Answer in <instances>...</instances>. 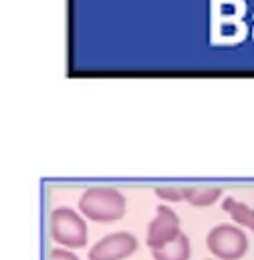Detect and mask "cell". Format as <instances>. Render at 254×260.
Wrapping results in <instances>:
<instances>
[{
  "instance_id": "cell-1",
  "label": "cell",
  "mask_w": 254,
  "mask_h": 260,
  "mask_svg": "<svg viewBox=\"0 0 254 260\" xmlns=\"http://www.w3.org/2000/svg\"><path fill=\"white\" fill-rule=\"evenodd\" d=\"M79 212L91 222H115L125 216V196L115 188L93 186L79 198Z\"/></svg>"
},
{
  "instance_id": "cell-2",
  "label": "cell",
  "mask_w": 254,
  "mask_h": 260,
  "mask_svg": "<svg viewBox=\"0 0 254 260\" xmlns=\"http://www.w3.org/2000/svg\"><path fill=\"white\" fill-rule=\"evenodd\" d=\"M49 232L53 242L69 250H79L87 244V224L83 216L69 206H59L51 212Z\"/></svg>"
},
{
  "instance_id": "cell-3",
  "label": "cell",
  "mask_w": 254,
  "mask_h": 260,
  "mask_svg": "<svg viewBox=\"0 0 254 260\" xmlns=\"http://www.w3.org/2000/svg\"><path fill=\"white\" fill-rule=\"evenodd\" d=\"M208 250L220 260H240L248 252V236L238 224H218L206 236Z\"/></svg>"
},
{
  "instance_id": "cell-4",
  "label": "cell",
  "mask_w": 254,
  "mask_h": 260,
  "mask_svg": "<svg viewBox=\"0 0 254 260\" xmlns=\"http://www.w3.org/2000/svg\"><path fill=\"white\" fill-rule=\"evenodd\" d=\"M180 232H182V228H180L178 214L168 206H157L155 218L147 226L145 244L149 246V250H157V248L166 246L168 242H172L174 238H178Z\"/></svg>"
},
{
  "instance_id": "cell-5",
  "label": "cell",
  "mask_w": 254,
  "mask_h": 260,
  "mask_svg": "<svg viewBox=\"0 0 254 260\" xmlns=\"http://www.w3.org/2000/svg\"><path fill=\"white\" fill-rule=\"evenodd\" d=\"M137 250V238L129 232H113L103 236L87 252L89 260H123Z\"/></svg>"
},
{
  "instance_id": "cell-6",
  "label": "cell",
  "mask_w": 254,
  "mask_h": 260,
  "mask_svg": "<svg viewBox=\"0 0 254 260\" xmlns=\"http://www.w3.org/2000/svg\"><path fill=\"white\" fill-rule=\"evenodd\" d=\"M250 28L244 18H212L210 43L214 47H234L246 41Z\"/></svg>"
},
{
  "instance_id": "cell-7",
  "label": "cell",
  "mask_w": 254,
  "mask_h": 260,
  "mask_svg": "<svg viewBox=\"0 0 254 260\" xmlns=\"http://www.w3.org/2000/svg\"><path fill=\"white\" fill-rule=\"evenodd\" d=\"M192 248H190V238L180 232L178 238H174L172 242H168L166 246L151 250V258L153 260H190Z\"/></svg>"
},
{
  "instance_id": "cell-8",
  "label": "cell",
  "mask_w": 254,
  "mask_h": 260,
  "mask_svg": "<svg viewBox=\"0 0 254 260\" xmlns=\"http://www.w3.org/2000/svg\"><path fill=\"white\" fill-rule=\"evenodd\" d=\"M222 210L226 214H230V218L234 220V224L242 226V228H248L254 232V208L246 206L244 202L232 198V196H226L222 200Z\"/></svg>"
},
{
  "instance_id": "cell-9",
  "label": "cell",
  "mask_w": 254,
  "mask_h": 260,
  "mask_svg": "<svg viewBox=\"0 0 254 260\" xmlns=\"http://www.w3.org/2000/svg\"><path fill=\"white\" fill-rule=\"evenodd\" d=\"M182 192H184V200L196 208L212 206L222 196V190L218 186H186L182 188Z\"/></svg>"
},
{
  "instance_id": "cell-10",
  "label": "cell",
  "mask_w": 254,
  "mask_h": 260,
  "mask_svg": "<svg viewBox=\"0 0 254 260\" xmlns=\"http://www.w3.org/2000/svg\"><path fill=\"white\" fill-rule=\"evenodd\" d=\"M246 10V0H210L212 18H244Z\"/></svg>"
},
{
  "instance_id": "cell-11",
  "label": "cell",
  "mask_w": 254,
  "mask_h": 260,
  "mask_svg": "<svg viewBox=\"0 0 254 260\" xmlns=\"http://www.w3.org/2000/svg\"><path fill=\"white\" fill-rule=\"evenodd\" d=\"M153 192L160 200H166V202H182L184 200L182 188H176V186H157Z\"/></svg>"
},
{
  "instance_id": "cell-12",
  "label": "cell",
  "mask_w": 254,
  "mask_h": 260,
  "mask_svg": "<svg viewBox=\"0 0 254 260\" xmlns=\"http://www.w3.org/2000/svg\"><path fill=\"white\" fill-rule=\"evenodd\" d=\"M49 260H79V256L69 248H53L49 252Z\"/></svg>"
},
{
  "instance_id": "cell-13",
  "label": "cell",
  "mask_w": 254,
  "mask_h": 260,
  "mask_svg": "<svg viewBox=\"0 0 254 260\" xmlns=\"http://www.w3.org/2000/svg\"><path fill=\"white\" fill-rule=\"evenodd\" d=\"M252 18H254V16H252ZM252 39H254V24H252Z\"/></svg>"
}]
</instances>
